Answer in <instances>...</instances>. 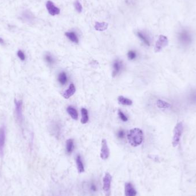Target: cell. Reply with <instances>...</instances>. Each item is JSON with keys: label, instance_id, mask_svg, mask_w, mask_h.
Returning <instances> with one entry per match:
<instances>
[{"label": "cell", "instance_id": "cell-1", "mask_svg": "<svg viewBox=\"0 0 196 196\" xmlns=\"http://www.w3.org/2000/svg\"><path fill=\"white\" fill-rule=\"evenodd\" d=\"M127 140L133 147L141 145L143 141V133L141 129L134 128L129 131L127 134Z\"/></svg>", "mask_w": 196, "mask_h": 196}, {"label": "cell", "instance_id": "cell-2", "mask_svg": "<svg viewBox=\"0 0 196 196\" xmlns=\"http://www.w3.org/2000/svg\"><path fill=\"white\" fill-rule=\"evenodd\" d=\"M83 192L87 196H95L98 194L99 186L96 180H88L84 182L82 185Z\"/></svg>", "mask_w": 196, "mask_h": 196}, {"label": "cell", "instance_id": "cell-3", "mask_svg": "<svg viewBox=\"0 0 196 196\" xmlns=\"http://www.w3.org/2000/svg\"><path fill=\"white\" fill-rule=\"evenodd\" d=\"M178 39L179 42L182 45L187 46L191 43L192 36L188 30L186 29H182L178 32Z\"/></svg>", "mask_w": 196, "mask_h": 196}, {"label": "cell", "instance_id": "cell-4", "mask_svg": "<svg viewBox=\"0 0 196 196\" xmlns=\"http://www.w3.org/2000/svg\"><path fill=\"white\" fill-rule=\"evenodd\" d=\"M183 131V125L182 122H179L175 126L174 129L173 137V146L174 147L177 146L180 143V139L182 136Z\"/></svg>", "mask_w": 196, "mask_h": 196}, {"label": "cell", "instance_id": "cell-5", "mask_svg": "<svg viewBox=\"0 0 196 196\" xmlns=\"http://www.w3.org/2000/svg\"><path fill=\"white\" fill-rule=\"evenodd\" d=\"M112 176L109 173H106L103 179V189L106 196H111V186Z\"/></svg>", "mask_w": 196, "mask_h": 196}, {"label": "cell", "instance_id": "cell-6", "mask_svg": "<svg viewBox=\"0 0 196 196\" xmlns=\"http://www.w3.org/2000/svg\"><path fill=\"white\" fill-rule=\"evenodd\" d=\"M168 44V38L163 35H160L155 43V52H160L163 48L166 47Z\"/></svg>", "mask_w": 196, "mask_h": 196}, {"label": "cell", "instance_id": "cell-7", "mask_svg": "<svg viewBox=\"0 0 196 196\" xmlns=\"http://www.w3.org/2000/svg\"><path fill=\"white\" fill-rule=\"evenodd\" d=\"M109 156V149L107 144V142L105 139H103L102 141L100 157L103 160H106L108 159Z\"/></svg>", "mask_w": 196, "mask_h": 196}, {"label": "cell", "instance_id": "cell-8", "mask_svg": "<svg viewBox=\"0 0 196 196\" xmlns=\"http://www.w3.org/2000/svg\"><path fill=\"white\" fill-rule=\"evenodd\" d=\"M15 111L17 119L19 123H21L22 121V101L15 100Z\"/></svg>", "mask_w": 196, "mask_h": 196}, {"label": "cell", "instance_id": "cell-9", "mask_svg": "<svg viewBox=\"0 0 196 196\" xmlns=\"http://www.w3.org/2000/svg\"><path fill=\"white\" fill-rule=\"evenodd\" d=\"M125 196H136L137 191L134 187L131 182H126L125 185Z\"/></svg>", "mask_w": 196, "mask_h": 196}, {"label": "cell", "instance_id": "cell-10", "mask_svg": "<svg viewBox=\"0 0 196 196\" xmlns=\"http://www.w3.org/2000/svg\"><path fill=\"white\" fill-rule=\"evenodd\" d=\"M46 7L48 11L49 14L52 16H55L57 15H59L60 13V9L56 6H54V4L51 1H47L46 4Z\"/></svg>", "mask_w": 196, "mask_h": 196}, {"label": "cell", "instance_id": "cell-11", "mask_svg": "<svg viewBox=\"0 0 196 196\" xmlns=\"http://www.w3.org/2000/svg\"><path fill=\"white\" fill-rule=\"evenodd\" d=\"M122 67H123V62L122 61L118 59L115 60L113 64V70L112 72V75L113 77H114L118 74H119L122 69Z\"/></svg>", "mask_w": 196, "mask_h": 196}, {"label": "cell", "instance_id": "cell-12", "mask_svg": "<svg viewBox=\"0 0 196 196\" xmlns=\"http://www.w3.org/2000/svg\"><path fill=\"white\" fill-rule=\"evenodd\" d=\"M76 92V88L73 83H71L67 90H66L63 93V96L65 99H69L71 98L72 96L74 95V93Z\"/></svg>", "mask_w": 196, "mask_h": 196}, {"label": "cell", "instance_id": "cell-13", "mask_svg": "<svg viewBox=\"0 0 196 196\" xmlns=\"http://www.w3.org/2000/svg\"><path fill=\"white\" fill-rule=\"evenodd\" d=\"M76 163L77 169L79 173H84L85 169H84V165L82 160V157L80 155L78 154L77 155L76 157Z\"/></svg>", "mask_w": 196, "mask_h": 196}, {"label": "cell", "instance_id": "cell-14", "mask_svg": "<svg viewBox=\"0 0 196 196\" xmlns=\"http://www.w3.org/2000/svg\"><path fill=\"white\" fill-rule=\"evenodd\" d=\"M5 141V130L4 127H1L0 129V153L2 154L3 148Z\"/></svg>", "mask_w": 196, "mask_h": 196}, {"label": "cell", "instance_id": "cell-15", "mask_svg": "<svg viewBox=\"0 0 196 196\" xmlns=\"http://www.w3.org/2000/svg\"><path fill=\"white\" fill-rule=\"evenodd\" d=\"M75 148L74 142L72 139H69L66 142V152L68 154H71Z\"/></svg>", "mask_w": 196, "mask_h": 196}, {"label": "cell", "instance_id": "cell-16", "mask_svg": "<svg viewBox=\"0 0 196 196\" xmlns=\"http://www.w3.org/2000/svg\"><path fill=\"white\" fill-rule=\"evenodd\" d=\"M67 111L73 119L75 120L78 119V113L76 109L74 108V107L68 106L67 109Z\"/></svg>", "mask_w": 196, "mask_h": 196}, {"label": "cell", "instance_id": "cell-17", "mask_svg": "<svg viewBox=\"0 0 196 196\" xmlns=\"http://www.w3.org/2000/svg\"><path fill=\"white\" fill-rule=\"evenodd\" d=\"M65 36L70 41L74 43H79V38L76 33L74 32H68L65 33Z\"/></svg>", "mask_w": 196, "mask_h": 196}, {"label": "cell", "instance_id": "cell-18", "mask_svg": "<svg viewBox=\"0 0 196 196\" xmlns=\"http://www.w3.org/2000/svg\"><path fill=\"white\" fill-rule=\"evenodd\" d=\"M108 24L106 22H96L95 25V29L98 31H104L106 30L108 28Z\"/></svg>", "mask_w": 196, "mask_h": 196}, {"label": "cell", "instance_id": "cell-19", "mask_svg": "<svg viewBox=\"0 0 196 196\" xmlns=\"http://www.w3.org/2000/svg\"><path fill=\"white\" fill-rule=\"evenodd\" d=\"M118 102L119 103L124 106H131L132 104V101L131 100L123 96H119L118 98Z\"/></svg>", "mask_w": 196, "mask_h": 196}, {"label": "cell", "instance_id": "cell-20", "mask_svg": "<svg viewBox=\"0 0 196 196\" xmlns=\"http://www.w3.org/2000/svg\"><path fill=\"white\" fill-rule=\"evenodd\" d=\"M136 35L147 46L150 45V40H149V38H148L147 36H146L145 34L141 32H138L136 33Z\"/></svg>", "mask_w": 196, "mask_h": 196}, {"label": "cell", "instance_id": "cell-21", "mask_svg": "<svg viewBox=\"0 0 196 196\" xmlns=\"http://www.w3.org/2000/svg\"><path fill=\"white\" fill-rule=\"evenodd\" d=\"M81 114H82V119H81V123L82 124H86L88 122L89 116H88V113L86 109L82 108L81 109Z\"/></svg>", "mask_w": 196, "mask_h": 196}, {"label": "cell", "instance_id": "cell-22", "mask_svg": "<svg viewBox=\"0 0 196 196\" xmlns=\"http://www.w3.org/2000/svg\"><path fill=\"white\" fill-rule=\"evenodd\" d=\"M157 107L159 109H169L171 107V104L164 101L163 100L159 99L157 102Z\"/></svg>", "mask_w": 196, "mask_h": 196}, {"label": "cell", "instance_id": "cell-23", "mask_svg": "<svg viewBox=\"0 0 196 196\" xmlns=\"http://www.w3.org/2000/svg\"><path fill=\"white\" fill-rule=\"evenodd\" d=\"M67 80H68V78H67V74L65 72H62L59 75L58 80H59V82H60V83L61 85H64L65 83H67Z\"/></svg>", "mask_w": 196, "mask_h": 196}, {"label": "cell", "instance_id": "cell-24", "mask_svg": "<svg viewBox=\"0 0 196 196\" xmlns=\"http://www.w3.org/2000/svg\"><path fill=\"white\" fill-rule=\"evenodd\" d=\"M45 60L49 65H53L54 64V57L52 56V55L48 53L45 55Z\"/></svg>", "mask_w": 196, "mask_h": 196}, {"label": "cell", "instance_id": "cell-25", "mask_svg": "<svg viewBox=\"0 0 196 196\" xmlns=\"http://www.w3.org/2000/svg\"><path fill=\"white\" fill-rule=\"evenodd\" d=\"M22 17L24 20H25L27 21H32V15L31 14V13H29L28 11H25L23 13Z\"/></svg>", "mask_w": 196, "mask_h": 196}, {"label": "cell", "instance_id": "cell-26", "mask_svg": "<svg viewBox=\"0 0 196 196\" xmlns=\"http://www.w3.org/2000/svg\"><path fill=\"white\" fill-rule=\"evenodd\" d=\"M127 56L129 60H134L136 58V52L134 51H130L127 54Z\"/></svg>", "mask_w": 196, "mask_h": 196}, {"label": "cell", "instance_id": "cell-27", "mask_svg": "<svg viewBox=\"0 0 196 196\" xmlns=\"http://www.w3.org/2000/svg\"><path fill=\"white\" fill-rule=\"evenodd\" d=\"M118 115L120 119L122 120L123 122H127L128 121V118L120 109L118 110Z\"/></svg>", "mask_w": 196, "mask_h": 196}, {"label": "cell", "instance_id": "cell-28", "mask_svg": "<svg viewBox=\"0 0 196 196\" xmlns=\"http://www.w3.org/2000/svg\"><path fill=\"white\" fill-rule=\"evenodd\" d=\"M75 7L76 8V11H77L78 13H81L83 11V7L80 4V2L78 1H76L75 2Z\"/></svg>", "mask_w": 196, "mask_h": 196}, {"label": "cell", "instance_id": "cell-29", "mask_svg": "<svg viewBox=\"0 0 196 196\" xmlns=\"http://www.w3.org/2000/svg\"><path fill=\"white\" fill-rule=\"evenodd\" d=\"M189 99L192 103L196 104V91L191 93Z\"/></svg>", "mask_w": 196, "mask_h": 196}, {"label": "cell", "instance_id": "cell-30", "mask_svg": "<svg viewBox=\"0 0 196 196\" xmlns=\"http://www.w3.org/2000/svg\"><path fill=\"white\" fill-rule=\"evenodd\" d=\"M125 131L123 130H120L118 132L117 136L119 139H122L125 138Z\"/></svg>", "mask_w": 196, "mask_h": 196}, {"label": "cell", "instance_id": "cell-31", "mask_svg": "<svg viewBox=\"0 0 196 196\" xmlns=\"http://www.w3.org/2000/svg\"><path fill=\"white\" fill-rule=\"evenodd\" d=\"M17 56L22 61L25 60V55L24 54V53L21 50H19L17 52Z\"/></svg>", "mask_w": 196, "mask_h": 196}, {"label": "cell", "instance_id": "cell-32", "mask_svg": "<svg viewBox=\"0 0 196 196\" xmlns=\"http://www.w3.org/2000/svg\"><path fill=\"white\" fill-rule=\"evenodd\" d=\"M0 44H4V40L2 38H0Z\"/></svg>", "mask_w": 196, "mask_h": 196}]
</instances>
